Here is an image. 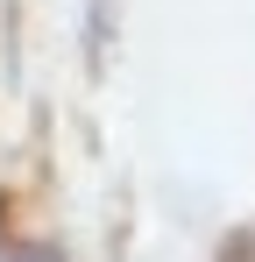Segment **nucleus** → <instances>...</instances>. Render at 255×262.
I'll list each match as a JSON object with an SVG mask.
<instances>
[{
    "label": "nucleus",
    "mask_w": 255,
    "mask_h": 262,
    "mask_svg": "<svg viewBox=\"0 0 255 262\" xmlns=\"http://www.w3.org/2000/svg\"><path fill=\"white\" fill-rule=\"evenodd\" d=\"M14 262H50V255H14Z\"/></svg>",
    "instance_id": "obj_1"
}]
</instances>
